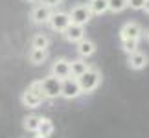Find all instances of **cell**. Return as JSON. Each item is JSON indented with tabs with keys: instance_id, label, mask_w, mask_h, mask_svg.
I'll return each instance as SVG.
<instances>
[{
	"instance_id": "1",
	"label": "cell",
	"mask_w": 149,
	"mask_h": 138,
	"mask_svg": "<svg viewBox=\"0 0 149 138\" xmlns=\"http://www.w3.org/2000/svg\"><path fill=\"white\" fill-rule=\"evenodd\" d=\"M20 101L26 109H35L44 101V96L41 92V81H33L20 96Z\"/></svg>"
},
{
	"instance_id": "2",
	"label": "cell",
	"mask_w": 149,
	"mask_h": 138,
	"mask_svg": "<svg viewBox=\"0 0 149 138\" xmlns=\"http://www.w3.org/2000/svg\"><path fill=\"white\" fill-rule=\"evenodd\" d=\"M77 83H79V87H81L83 94L94 92L96 89L100 87V83H101V72L98 70V68H92V66H90L87 72L81 74V76L77 77Z\"/></svg>"
},
{
	"instance_id": "3",
	"label": "cell",
	"mask_w": 149,
	"mask_h": 138,
	"mask_svg": "<svg viewBox=\"0 0 149 138\" xmlns=\"http://www.w3.org/2000/svg\"><path fill=\"white\" fill-rule=\"evenodd\" d=\"M61 83L63 79L55 77V76H46L41 79V92L44 96V100H55L61 96Z\"/></svg>"
},
{
	"instance_id": "4",
	"label": "cell",
	"mask_w": 149,
	"mask_h": 138,
	"mask_svg": "<svg viewBox=\"0 0 149 138\" xmlns=\"http://www.w3.org/2000/svg\"><path fill=\"white\" fill-rule=\"evenodd\" d=\"M68 17H70V22H74V24L87 26L88 20L92 19V13H90L87 4H76L70 11H68Z\"/></svg>"
},
{
	"instance_id": "5",
	"label": "cell",
	"mask_w": 149,
	"mask_h": 138,
	"mask_svg": "<svg viewBox=\"0 0 149 138\" xmlns=\"http://www.w3.org/2000/svg\"><path fill=\"white\" fill-rule=\"evenodd\" d=\"M83 92H81V87H79L77 83V77H72L68 76L63 79L61 83V96L65 98V100H76V98H79Z\"/></svg>"
},
{
	"instance_id": "6",
	"label": "cell",
	"mask_w": 149,
	"mask_h": 138,
	"mask_svg": "<svg viewBox=\"0 0 149 138\" xmlns=\"http://www.w3.org/2000/svg\"><path fill=\"white\" fill-rule=\"evenodd\" d=\"M48 24L54 31L63 33L65 28L70 24V17H68V13H65V11H52V15L48 19Z\"/></svg>"
},
{
	"instance_id": "7",
	"label": "cell",
	"mask_w": 149,
	"mask_h": 138,
	"mask_svg": "<svg viewBox=\"0 0 149 138\" xmlns=\"http://www.w3.org/2000/svg\"><path fill=\"white\" fill-rule=\"evenodd\" d=\"M142 35H144V30H142L138 22H127L120 30V37L122 39H136V41H140Z\"/></svg>"
},
{
	"instance_id": "8",
	"label": "cell",
	"mask_w": 149,
	"mask_h": 138,
	"mask_svg": "<svg viewBox=\"0 0 149 138\" xmlns=\"http://www.w3.org/2000/svg\"><path fill=\"white\" fill-rule=\"evenodd\" d=\"M63 35H65V39L68 43H79L81 39L85 37V26L81 24H74V22H70L66 28H65V31H63Z\"/></svg>"
},
{
	"instance_id": "9",
	"label": "cell",
	"mask_w": 149,
	"mask_h": 138,
	"mask_svg": "<svg viewBox=\"0 0 149 138\" xmlns=\"http://www.w3.org/2000/svg\"><path fill=\"white\" fill-rule=\"evenodd\" d=\"M50 15H52V8L46 4H39L31 9V20L35 24H48Z\"/></svg>"
},
{
	"instance_id": "10",
	"label": "cell",
	"mask_w": 149,
	"mask_h": 138,
	"mask_svg": "<svg viewBox=\"0 0 149 138\" xmlns=\"http://www.w3.org/2000/svg\"><path fill=\"white\" fill-rule=\"evenodd\" d=\"M52 76L59 77V79H65L70 76V61L61 57V59H55L54 65H52Z\"/></svg>"
},
{
	"instance_id": "11",
	"label": "cell",
	"mask_w": 149,
	"mask_h": 138,
	"mask_svg": "<svg viewBox=\"0 0 149 138\" xmlns=\"http://www.w3.org/2000/svg\"><path fill=\"white\" fill-rule=\"evenodd\" d=\"M147 63H149L147 55L138 52V50L133 52V54H129V57H127V65H129V68H133V70H142V68L147 66Z\"/></svg>"
},
{
	"instance_id": "12",
	"label": "cell",
	"mask_w": 149,
	"mask_h": 138,
	"mask_svg": "<svg viewBox=\"0 0 149 138\" xmlns=\"http://www.w3.org/2000/svg\"><path fill=\"white\" fill-rule=\"evenodd\" d=\"M76 44H77V54H79V57H83V59L92 57L96 54V43L90 41V39H87V37H83L81 41L76 43Z\"/></svg>"
},
{
	"instance_id": "13",
	"label": "cell",
	"mask_w": 149,
	"mask_h": 138,
	"mask_svg": "<svg viewBox=\"0 0 149 138\" xmlns=\"http://www.w3.org/2000/svg\"><path fill=\"white\" fill-rule=\"evenodd\" d=\"M88 68H90L88 63L85 61L83 57H81V59H74V61H70V76L72 77H79L81 74L87 72Z\"/></svg>"
},
{
	"instance_id": "14",
	"label": "cell",
	"mask_w": 149,
	"mask_h": 138,
	"mask_svg": "<svg viewBox=\"0 0 149 138\" xmlns=\"http://www.w3.org/2000/svg\"><path fill=\"white\" fill-rule=\"evenodd\" d=\"M88 9H90V13L92 15H103V13H107L109 11V4H107V0H88Z\"/></svg>"
},
{
	"instance_id": "15",
	"label": "cell",
	"mask_w": 149,
	"mask_h": 138,
	"mask_svg": "<svg viewBox=\"0 0 149 138\" xmlns=\"http://www.w3.org/2000/svg\"><path fill=\"white\" fill-rule=\"evenodd\" d=\"M54 122H52L50 118H42L41 116V122H39V127H37V135H41V136H46L50 138L52 133H54Z\"/></svg>"
},
{
	"instance_id": "16",
	"label": "cell",
	"mask_w": 149,
	"mask_h": 138,
	"mask_svg": "<svg viewBox=\"0 0 149 138\" xmlns=\"http://www.w3.org/2000/svg\"><path fill=\"white\" fill-rule=\"evenodd\" d=\"M39 122H41V116H37V114H30V116L24 118V122H22V127H24L26 133H37Z\"/></svg>"
},
{
	"instance_id": "17",
	"label": "cell",
	"mask_w": 149,
	"mask_h": 138,
	"mask_svg": "<svg viewBox=\"0 0 149 138\" xmlns=\"http://www.w3.org/2000/svg\"><path fill=\"white\" fill-rule=\"evenodd\" d=\"M48 57V50H41V48H31L30 52V63L31 65H42Z\"/></svg>"
},
{
	"instance_id": "18",
	"label": "cell",
	"mask_w": 149,
	"mask_h": 138,
	"mask_svg": "<svg viewBox=\"0 0 149 138\" xmlns=\"http://www.w3.org/2000/svg\"><path fill=\"white\" fill-rule=\"evenodd\" d=\"M50 46V39L44 35V33H37L35 37L31 39V48H41V50H48Z\"/></svg>"
},
{
	"instance_id": "19",
	"label": "cell",
	"mask_w": 149,
	"mask_h": 138,
	"mask_svg": "<svg viewBox=\"0 0 149 138\" xmlns=\"http://www.w3.org/2000/svg\"><path fill=\"white\" fill-rule=\"evenodd\" d=\"M109 11L112 13H122L123 9H127V0H107Z\"/></svg>"
},
{
	"instance_id": "20",
	"label": "cell",
	"mask_w": 149,
	"mask_h": 138,
	"mask_svg": "<svg viewBox=\"0 0 149 138\" xmlns=\"http://www.w3.org/2000/svg\"><path fill=\"white\" fill-rule=\"evenodd\" d=\"M122 50L125 54H133V52L138 50V41L136 39H122Z\"/></svg>"
},
{
	"instance_id": "21",
	"label": "cell",
	"mask_w": 149,
	"mask_h": 138,
	"mask_svg": "<svg viewBox=\"0 0 149 138\" xmlns=\"http://www.w3.org/2000/svg\"><path fill=\"white\" fill-rule=\"evenodd\" d=\"M144 2L146 0H127V8L134 9V11H140L142 8H144Z\"/></svg>"
},
{
	"instance_id": "22",
	"label": "cell",
	"mask_w": 149,
	"mask_h": 138,
	"mask_svg": "<svg viewBox=\"0 0 149 138\" xmlns=\"http://www.w3.org/2000/svg\"><path fill=\"white\" fill-rule=\"evenodd\" d=\"M42 4H46V6H50V8H54V6H59L63 0H41Z\"/></svg>"
},
{
	"instance_id": "23",
	"label": "cell",
	"mask_w": 149,
	"mask_h": 138,
	"mask_svg": "<svg viewBox=\"0 0 149 138\" xmlns=\"http://www.w3.org/2000/svg\"><path fill=\"white\" fill-rule=\"evenodd\" d=\"M142 9H144L146 13L149 15V0H146V2H144V8H142Z\"/></svg>"
},
{
	"instance_id": "24",
	"label": "cell",
	"mask_w": 149,
	"mask_h": 138,
	"mask_svg": "<svg viewBox=\"0 0 149 138\" xmlns=\"http://www.w3.org/2000/svg\"><path fill=\"white\" fill-rule=\"evenodd\" d=\"M146 39H147V43H149V30L146 31Z\"/></svg>"
},
{
	"instance_id": "25",
	"label": "cell",
	"mask_w": 149,
	"mask_h": 138,
	"mask_svg": "<svg viewBox=\"0 0 149 138\" xmlns=\"http://www.w3.org/2000/svg\"><path fill=\"white\" fill-rule=\"evenodd\" d=\"M24 2H39V0H24Z\"/></svg>"
},
{
	"instance_id": "26",
	"label": "cell",
	"mask_w": 149,
	"mask_h": 138,
	"mask_svg": "<svg viewBox=\"0 0 149 138\" xmlns=\"http://www.w3.org/2000/svg\"><path fill=\"white\" fill-rule=\"evenodd\" d=\"M33 138H46V136H41V135H37V136H33Z\"/></svg>"
}]
</instances>
